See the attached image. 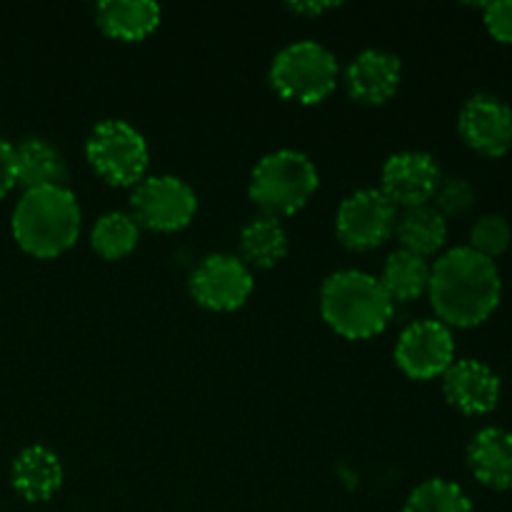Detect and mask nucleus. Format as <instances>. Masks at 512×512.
Masks as SVG:
<instances>
[{
    "label": "nucleus",
    "instance_id": "1",
    "mask_svg": "<svg viewBox=\"0 0 512 512\" xmlns=\"http://www.w3.org/2000/svg\"><path fill=\"white\" fill-rule=\"evenodd\" d=\"M428 295L443 325L478 328L498 310L503 280L495 260L470 248H453L430 268Z\"/></svg>",
    "mask_w": 512,
    "mask_h": 512
},
{
    "label": "nucleus",
    "instance_id": "2",
    "mask_svg": "<svg viewBox=\"0 0 512 512\" xmlns=\"http://www.w3.org/2000/svg\"><path fill=\"white\" fill-rule=\"evenodd\" d=\"M80 235V205L65 185L25 190L13 210V238L35 258H55Z\"/></svg>",
    "mask_w": 512,
    "mask_h": 512
},
{
    "label": "nucleus",
    "instance_id": "3",
    "mask_svg": "<svg viewBox=\"0 0 512 512\" xmlns=\"http://www.w3.org/2000/svg\"><path fill=\"white\" fill-rule=\"evenodd\" d=\"M320 310L335 333L363 340L383 333L393 318V300L375 275L363 270H340L323 283Z\"/></svg>",
    "mask_w": 512,
    "mask_h": 512
},
{
    "label": "nucleus",
    "instance_id": "4",
    "mask_svg": "<svg viewBox=\"0 0 512 512\" xmlns=\"http://www.w3.org/2000/svg\"><path fill=\"white\" fill-rule=\"evenodd\" d=\"M318 190V170L313 160L298 150H278L255 165L250 178V200L263 215H293Z\"/></svg>",
    "mask_w": 512,
    "mask_h": 512
},
{
    "label": "nucleus",
    "instance_id": "5",
    "mask_svg": "<svg viewBox=\"0 0 512 512\" xmlns=\"http://www.w3.org/2000/svg\"><path fill=\"white\" fill-rule=\"evenodd\" d=\"M338 80V60L325 45L300 40L280 50L270 68V83L283 98L318 103Z\"/></svg>",
    "mask_w": 512,
    "mask_h": 512
},
{
    "label": "nucleus",
    "instance_id": "6",
    "mask_svg": "<svg viewBox=\"0 0 512 512\" xmlns=\"http://www.w3.org/2000/svg\"><path fill=\"white\" fill-rule=\"evenodd\" d=\"M90 165L110 185H138L148 168V143L125 120H103L95 125L85 145Z\"/></svg>",
    "mask_w": 512,
    "mask_h": 512
},
{
    "label": "nucleus",
    "instance_id": "7",
    "mask_svg": "<svg viewBox=\"0 0 512 512\" xmlns=\"http://www.w3.org/2000/svg\"><path fill=\"white\" fill-rule=\"evenodd\" d=\"M135 223L158 233L185 228L198 210L195 190L175 175H153L135 185L130 198Z\"/></svg>",
    "mask_w": 512,
    "mask_h": 512
},
{
    "label": "nucleus",
    "instance_id": "8",
    "mask_svg": "<svg viewBox=\"0 0 512 512\" xmlns=\"http://www.w3.org/2000/svg\"><path fill=\"white\" fill-rule=\"evenodd\" d=\"M395 205L380 190L365 188L340 203L335 228L343 245L353 250H373L395 233Z\"/></svg>",
    "mask_w": 512,
    "mask_h": 512
},
{
    "label": "nucleus",
    "instance_id": "9",
    "mask_svg": "<svg viewBox=\"0 0 512 512\" xmlns=\"http://www.w3.org/2000/svg\"><path fill=\"white\" fill-rule=\"evenodd\" d=\"M460 138L485 158H503L512 150V108L493 93L465 100L458 118Z\"/></svg>",
    "mask_w": 512,
    "mask_h": 512
},
{
    "label": "nucleus",
    "instance_id": "10",
    "mask_svg": "<svg viewBox=\"0 0 512 512\" xmlns=\"http://www.w3.org/2000/svg\"><path fill=\"white\" fill-rule=\"evenodd\" d=\"M395 360L400 370L415 380L445 375V370L455 363L453 333L440 320H418L400 333Z\"/></svg>",
    "mask_w": 512,
    "mask_h": 512
},
{
    "label": "nucleus",
    "instance_id": "11",
    "mask_svg": "<svg viewBox=\"0 0 512 512\" xmlns=\"http://www.w3.org/2000/svg\"><path fill=\"white\" fill-rule=\"evenodd\" d=\"M190 293L208 310H235L253 293V275L235 255H208L190 275Z\"/></svg>",
    "mask_w": 512,
    "mask_h": 512
},
{
    "label": "nucleus",
    "instance_id": "12",
    "mask_svg": "<svg viewBox=\"0 0 512 512\" xmlns=\"http://www.w3.org/2000/svg\"><path fill=\"white\" fill-rule=\"evenodd\" d=\"M440 180H443V170L433 155L420 153V150H405L385 163L380 193L395 208L398 205L415 208V205H428L435 198Z\"/></svg>",
    "mask_w": 512,
    "mask_h": 512
},
{
    "label": "nucleus",
    "instance_id": "13",
    "mask_svg": "<svg viewBox=\"0 0 512 512\" xmlns=\"http://www.w3.org/2000/svg\"><path fill=\"white\" fill-rule=\"evenodd\" d=\"M443 393L463 415H488L500 403V378L480 360H458L445 370Z\"/></svg>",
    "mask_w": 512,
    "mask_h": 512
},
{
    "label": "nucleus",
    "instance_id": "14",
    "mask_svg": "<svg viewBox=\"0 0 512 512\" xmlns=\"http://www.w3.org/2000/svg\"><path fill=\"white\" fill-rule=\"evenodd\" d=\"M403 65L398 55L388 50L370 48L363 50L345 70V88L350 98L368 105H380L393 98L400 85Z\"/></svg>",
    "mask_w": 512,
    "mask_h": 512
},
{
    "label": "nucleus",
    "instance_id": "15",
    "mask_svg": "<svg viewBox=\"0 0 512 512\" xmlns=\"http://www.w3.org/2000/svg\"><path fill=\"white\" fill-rule=\"evenodd\" d=\"M468 468L478 483L505 493L512 490V433L505 428H483L468 443Z\"/></svg>",
    "mask_w": 512,
    "mask_h": 512
},
{
    "label": "nucleus",
    "instance_id": "16",
    "mask_svg": "<svg viewBox=\"0 0 512 512\" xmlns=\"http://www.w3.org/2000/svg\"><path fill=\"white\" fill-rule=\"evenodd\" d=\"M63 485V465L53 450L30 445L13 460V488L28 503L50 500Z\"/></svg>",
    "mask_w": 512,
    "mask_h": 512
},
{
    "label": "nucleus",
    "instance_id": "17",
    "mask_svg": "<svg viewBox=\"0 0 512 512\" xmlns=\"http://www.w3.org/2000/svg\"><path fill=\"white\" fill-rule=\"evenodd\" d=\"M65 180H68V165L60 150H55L48 140L25 138L15 148V185L35 190L63 185Z\"/></svg>",
    "mask_w": 512,
    "mask_h": 512
},
{
    "label": "nucleus",
    "instance_id": "18",
    "mask_svg": "<svg viewBox=\"0 0 512 512\" xmlns=\"http://www.w3.org/2000/svg\"><path fill=\"white\" fill-rule=\"evenodd\" d=\"M100 30L118 40H140L160 23V5L153 0H105L95 8Z\"/></svg>",
    "mask_w": 512,
    "mask_h": 512
},
{
    "label": "nucleus",
    "instance_id": "19",
    "mask_svg": "<svg viewBox=\"0 0 512 512\" xmlns=\"http://www.w3.org/2000/svg\"><path fill=\"white\" fill-rule=\"evenodd\" d=\"M395 235L408 253L428 258L445 245L448 238V220L433 205H415L395 220Z\"/></svg>",
    "mask_w": 512,
    "mask_h": 512
},
{
    "label": "nucleus",
    "instance_id": "20",
    "mask_svg": "<svg viewBox=\"0 0 512 512\" xmlns=\"http://www.w3.org/2000/svg\"><path fill=\"white\" fill-rule=\"evenodd\" d=\"M240 253L255 268H273L288 253V235L278 218L260 215L240 233Z\"/></svg>",
    "mask_w": 512,
    "mask_h": 512
},
{
    "label": "nucleus",
    "instance_id": "21",
    "mask_svg": "<svg viewBox=\"0 0 512 512\" xmlns=\"http://www.w3.org/2000/svg\"><path fill=\"white\" fill-rule=\"evenodd\" d=\"M383 283L385 293L390 295V300H413L428 290L430 283V265L428 260L420 258V255L408 253V250H395L388 260H385L383 268Z\"/></svg>",
    "mask_w": 512,
    "mask_h": 512
},
{
    "label": "nucleus",
    "instance_id": "22",
    "mask_svg": "<svg viewBox=\"0 0 512 512\" xmlns=\"http://www.w3.org/2000/svg\"><path fill=\"white\" fill-rule=\"evenodd\" d=\"M140 238V225L135 223V218L130 213H105L103 218L95 223L93 235H90V243L98 255H103L105 260H120L128 253H133L135 245Z\"/></svg>",
    "mask_w": 512,
    "mask_h": 512
},
{
    "label": "nucleus",
    "instance_id": "23",
    "mask_svg": "<svg viewBox=\"0 0 512 512\" xmlns=\"http://www.w3.org/2000/svg\"><path fill=\"white\" fill-rule=\"evenodd\" d=\"M403 512H473V503L460 485L433 478L408 495Z\"/></svg>",
    "mask_w": 512,
    "mask_h": 512
},
{
    "label": "nucleus",
    "instance_id": "24",
    "mask_svg": "<svg viewBox=\"0 0 512 512\" xmlns=\"http://www.w3.org/2000/svg\"><path fill=\"white\" fill-rule=\"evenodd\" d=\"M512 243V228L503 215H483L475 220L473 230H470V250L480 253L483 258L495 260L510 248Z\"/></svg>",
    "mask_w": 512,
    "mask_h": 512
},
{
    "label": "nucleus",
    "instance_id": "25",
    "mask_svg": "<svg viewBox=\"0 0 512 512\" xmlns=\"http://www.w3.org/2000/svg\"><path fill=\"white\" fill-rule=\"evenodd\" d=\"M435 205L443 218H460V215L470 213L475 205V190L460 175H448V178L440 180L438 190H435Z\"/></svg>",
    "mask_w": 512,
    "mask_h": 512
},
{
    "label": "nucleus",
    "instance_id": "26",
    "mask_svg": "<svg viewBox=\"0 0 512 512\" xmlns=\"http://www.w3.org/2000/svg\"><path fill=\"white\" fill-rule=\"evenodd\" d=\"M483 20L488 33L498 43L512 45V0H495V3L483 5Z\"/></svg>",
    "mask_w": 512,
    "mask_h": 512
},
{
    "label": "nucleus",
    "instance_id": "27",
    "mask_svg": "<svg viewBox=\"0 0 512 512\" xmlns=\"http://www.w3.org/2000/svg\"><path fill=\"white\" fill-rule=\"evenodd\" d=\"M15 185V148L0 138V198L13 190Z\"/></svg>",
    "mask_w": 512,
    "mask_h": 512
},
{
    "label": "nucleus",
    "instance_id": "28",
    "mask_svg": "<svg viewBox=\"0 0 512 512\" xmlns=\"http://www.w3.org/2000/svg\"><path fill=\"white\" fill-rule=\"evenodd\" d=\"M328 8H335V3H293L290 5V10H295V13H310V15H318Z\"/></svg>",
    "mask_w": 512,
    "mask_h": 512
}]
</instances>
